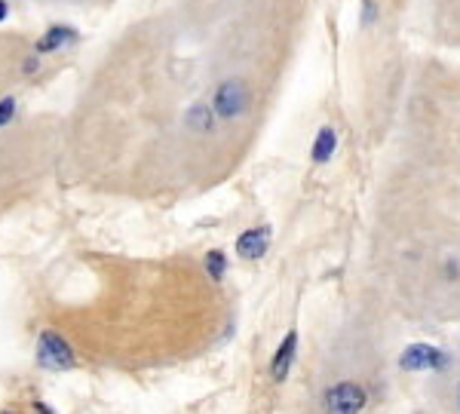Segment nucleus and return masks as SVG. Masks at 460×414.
I'll list each match as a JSON object with an SVG mask.
<instances>
[{"label":"nucleus","mask_w":460,"mask_h":414,"mask_svg":"<svg viewBox=\"0 0 460 414\" xmlns=\"http://www.w3.org/2000/svg\"><path fill=\"white\" fill-rule=\"evenodd\" d=\"M6 16H10V6H6V0H0V22H3Z\"/></svg>","instance_id":"nucleus-15"},{"label":"nucleus","mask_w":460,"mask_h":414,"mask_svg":"<svg viewBox=\"0 0 460 414\" xmlns=\"http://www.w3.org/2000/svg\"><path fill=\"white\" fill-rule=\"evenodd\" d=\"M334 150H338V133H334L332 126H322L317 138H313V148H310V160L313 163H328L334 157Z\"/></svg>","instance_id":"nucleus-8"},{"label":"nucleus","mask_w":460,"mask_h":414,"mask_svg":"<svg viewBox=\"0 0 460 414\" xmlns=\"http://www.w3.org/2000/svg\"><path fill=\"white\" fill-rule=\"evenodd\" d=\"M457 411H460V384H457Z\"/></svg>","instance_id":"nucleus-16"},{"label":"nucleus","mask_w":460,"mask_h":414,"mask_svg":"<svg viewBox=\"0 0 460 414\" xmlns=\"http://www.w3.org/2000/svg\"><path fill=\"white\" fill-rule=\"evenodd\" d=\"M445 276H448V279H457V276H460V264H457L455 258L445 261Z\"/></svg>","instance_id":"nucleus-12"},{"label":"nucleus","mask_w":460,"mask_h":414,"mask_svg":"<svg viewBox=\"0 0 460 414\" xmlns=\"http://www.w3.org/2000/svg\"><path fill=\"white\" fill-rule=\"evenodd\" d=\"M368 409V390L359 380H334L322 393L325 414H363Z\"/></svg>","instance_id":"nucleus-2"},{"label":"nucleus","mask_w":460,"mask_h":414,"mask_svg":"<svg viewBox=\"0 0 460 414\" xmlns=\"http://www.w3.org/2000/svg\"><path fill=\"white\" fill-rule=\"evenodd\" d=\"M34 359L43 371H71L77 365V353L68 341L52 328H43L37 334V347H34Z\"/></svg>","instance_id":"nucleus-1"},{"label":"nucleus","mask_w":460,"mask_h":414,"mask_svg":"<svg viewBox=\"0 0 460 414\" xmlns=\"http://www.w3.org/2000/svg\"><path fill=\"white\" fill-rule=\"evenodd\" d=\"M399 368L402 371H445L448 368V353L426 344V341H417V344H409L399 353Z\"/></svg>","instance_id":"nucleus-4"},{"label":"nucleus","mask_w":460,"mask_h":414,"mask_svg":"<svg viewBox=\"0 0 460 414\" xmlns=\"http://www.w3.org/2000/svg\"><path fill=\"white\" fill-rule=\"evenodd\" d=\"M3 414H12V411H3Z\"/></svg>","instance_id":"nucleus-17"},{"label":"nucleus","mask_w":460,"mask_h":414,"mask_svg":"<svg viewBox=\"0 0 460 414\" xmlns=\"http://www.w3.org/2000/svg\"><path fill=\"white\" fill-rule=\"evenodd\" d=\"M295 356H298V332H286V338L279 341V347H276L273 359H271V378L276 384H282V380L288 378V371H292L295 365Z\"/></svg>","instance_id":"nucleus-6"},{"label":"nucleus","mask_w":460,"mask_h":414,"mask_svg":"<svg viewBox=\"0 0 460 414\" xmlns=\"http://www.w3.org/2000/svg\"><path fill=\"white\" fill-rule=\"evenodd\" d=\"M37 71V56L34 58H28V62H25V74H34Z\"/></svg>","instance_id":"nucleus-13"},{"label":"nucleus","mask_w":460,"mask_h":414,"mask_svg":"<svg viewBox=\"0 0 460 414\" xmlns=\"http://www.w3.org/2000/svg\"><path fill=\"white\" fill-rule=\"evenodd\" d=\"M16 117V98H0V126H6V123Z\"/></svg>","instance_id":"nucleus-11"},{"label":"nucleus","mask_w":460,"mask_h":414,"mask_svg":"<svg viewBox=\"0 0 460 414\" xmlns=\"http://www.w3.org/2000/svg\"><path fill=\"white\" fill-rule=\"evenodd\" d=\"M77 41V31L71 28V25H52L49 31L37 41L34 46V52L37 56H46V52H58L62 46H68V43H74Z\"/></svg>","instance_id":"nucleus-7"},{"label":"nucleus","mask_w":460,"mask_h":414,"mask_svg":"<svg viewBox=\"0 0 460 414\" xmlns=\"http://www.w3.org/2000/svg\"><path fill=\"white\" fill-rule=\"evenodd\" d=\"M212 111L218 120L225 123H233L240 117H246L249 111V87L242 77H227L215 87V95H212Z\"/></svg>","instance_id":"nucleus-3"},{"label":"nucleus","mask_w":460,"mask_h":414,"mask_svg":"<svg viewBox=\"0 0 460 414\" xmlns=\"http://www.w3.org/2000/svg\"><path fill=\"white\" fill-rule=\"evenodd\" d=\"M271 236H273V230L267 225L242 230V233L236 236V255H240L242 261H261L267 255V249H271Z\"/></svg>","instance_id":"nucleus-5"},{"label":"nucleus","mask_w":460,"mask_h":414,"mask_svg":"<svg viewBox=\"0 0 460 414\" xmlns=\"http://www.w3.org/2000/svg\"><path fill=\"white\" fill-rule=\"evenodd\" d=\"M34 411H37V414H52V409H49L46 402H34Z\"/></svg>","instance_id":"nucleus-14"},{"label":"nucleus","mask_w":460,"mask_h":414,"mask_svg":"<svg viewBox=\"0 0 460 414\" xmlns=\"http://www.w3.org/2000/svg\"><path fill=\"white\" fill-rule=\"evenodd\" d=\"M206 273H209V279H215V282H221L225 279V273H227V258H225V252L221 249H212V252H206Z\"/></svg>","instance_id":"nucleus-10"},{"label":"nucleus","mask_w":460,"mask_h":414,"mask_svg":"<svg viewBox=\"0 0 460 414\" xmlns=\"http://www.w3.org/2000/svg\"><path fill=\"white\" fill-rule=\"evenodd\" d=\"M215 120H218V117H215L212 104H194V108L187 111V117H184L190 133H212Z\"/></svg>","instance_id":"nucleus-9"}]
</instances>
